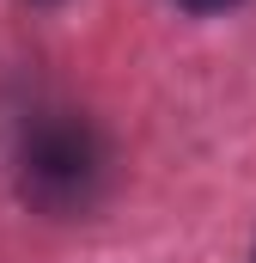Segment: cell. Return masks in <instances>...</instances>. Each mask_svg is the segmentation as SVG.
<instances>
[{
    "mask_svg": "<svg viewBox=\"0 0 256 263\" xmlns=\"http://www.w3.org/2000/svg\"><path fill=\"white\" fill-rule=\"evenodd\" d=\"M18 196L43 214H86L92 202L104 196V178H110V147L104 135L92 129L86 110H31V123L18 129Z\"/></svg>",
    "mask_w": 256,
    "mask_h": 263,
    "instance_id": "6da1fadb",
    "label": "cell"
},
{
    "mask_svg": "<svg viewBox=\"0 0 256 263\" xmlns=\"http://www.w3.org/2000/svg\"><path fill=\"white\" fill-rule=\"evenodd\" d=\"M177 6H189V12H226V6H238V0H177Z\"/></svg>",
    "mask_w": 256,
    "mask_h": 263,
    "instance_id": "7a4b0ae2",
    "label": "cell"
}]
</instances>
